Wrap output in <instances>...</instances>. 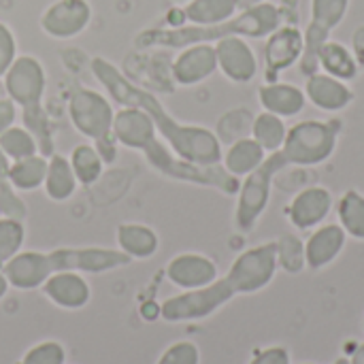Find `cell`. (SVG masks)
Returning a JSON list of instances; mask_svg holds the SVG:
<instances>
[{
  "label": "cell",
  "mask_w": 364,
  "mask_h": 364,
  "mask_svg": "<svg viewBox=\"0 0 364 364\" xmlns=\"http://www.w3.org/2000/svg\"><path fill=\"white\" fill-rule=\"evenodd\" d=\"M286 166H290V164L279 149L275 154H267L264 162L254 173L245 175V179L239 186L237 207H235V226L239 232L250 235L258 226L260 218L264 215V211L271 203L275 177Z\"/></svg>",
  "instance_id": "6"
},
{
  "label": "cell",
  "mask_w": 364,
  "mask_h": 364,
  "mask_svg": "<svg viewBox=\"0 0 364 364\" xmlns=\"http://www.w3.org/2000/svg\"><path fill=\"white\" fill-rule=\"evenodd\" d=\"M15 115H17V109H15V102L11 98H0V134L13 126L15 122Z\"/></svg>",
  "instance_id": "39"
},
{
  "label": "cell",
  "mask_w": 364,
  "mask_h": 364,
  "mask_svg": "<svg viewBox=\"0 0 364 364\" xmlns=\"http://www.w3.org/2000/svg\"><path fill=\"white\" fill-rule=\"evenodd\" d=\"M350 364H364V343L354 350V354L350 358Z\"/></svg>",
  "instance_id": "46"
},
{
  "label": "cell",
  "mask_w": 364,
  "mask_h": 364,
  "mask_svg": "<svg viewBox=\"0 0 364 364\" xmlns=\"http://www.w3.org/2000/svg\"><path fill=\"white\" fill-rule=\"evenodd\" d=\"M166 277L181 290H198L218 279V264L203 254H179L168 262Z\"/></svg>",
  "instance_id": "18"
},
{
  "label": "cell",
  "mask_w": 364,
  "mask_h": 364,
  "mask_svg": "<svg viewBox=\"0 0 364 364\" xmlns=\"http://www.w3.org/2000/svg\"><path fill=\"white\" fill-rule=\"evenodd\" d=\"M341 132V119H303L288 128L282 154L290 166H320L337 151Z\"/></svg>",
  "instance_id": "5"
},
{
  "label": "cell",
  "mask_w": 364,
  "mask_h": 364,
  "mask_svg": "<svg viewBox=\"0 0 364 364\" xmlns=\"http://www.w3.org/2000/svg\"><path fill=\"white\" fill-rule=\"evenodd\" d=\"M6 290H9V282H6V277H4V273L0 271V301L4 299V294H6Z\"/></svg>",
  "instance_id": "47"
},
{
  "label": "cell",
  "mask_w": 364,
  "mask_h": 364,
  "mask_svg": "<svg viewBox=\"0 0 364 364\" xmlns=\"http://www.w3.org/2000/svg\"><path fill=\"white\" fill-rule=\"evenodd\" d=\"M92 73L117 105L136 107L145 111L151 117L156 132L162 134V139L181 160L198 164V166L222 164V156H224L222 141L213 130L205 126H188V124L177 122L151 92L126 79L119 73V68L113 66L105 58L92 60Z\"/></svg>",
  "instance_id": "1"
},
{
  "label": "cell",
  "mask_w": 364,
  "mask_h": 364,
  "mask_svg": "<svg viewBox=\"0 0 364 364\" xmlns=\"http://www.w3.org/2000/svg\"><path fill=\"white\" fill-rule=\"evenodd\" d=\"M0 149H2L4 156H6L9 160H13V162L38 154L34 136H32L23 126H11V128H6V130L0 134Z\"/></svg>",
  "instance_id": "32"
},
{
  "label": "cell",
  "mask_w": 364,
  "mask_h": 364,
  "mask_svg": "<svg viewBox=\"0 0 364 364\" xmlns=\"http://www.w3.org/2000/svg\"><path fill=\"white\" fill-rule=\"evenodd\" d=\"M277 269V245L275 241H267L239 254L226 279L237 294H256L273 282Z\"/></svg>",
  "instance_id": "8"
},
{
  "label": "cell",
  "mask_w": 364,
  "mask_h": 364,
  "mask_svg": "<svg viewBox=\"0 0 364 364\" xmlns=\"http://www.w3.org/2000/svg\"><path fill=\"white\" fill-rule=\"evenodd\" d=\"M43 294L60 309H81L90 303L92 290L90 284L73 271L66 273H53L47 277V282L41 286Z\"/></svg>",
  "instance_id": "20"
},
{
  "label": "cell",
  "mask_w": 364,
  "mask_h": 364,
  "mask_svg": "<svg viewBox=\"0 0 364 364\" xmlns=\"http://www.w3.org/2000/svg\"><path fill=\"white\" fill-rule=\"evenodd\" d=\"M21 122H23V128L34 136L38 154L45 156V158H51L55 154V147H53L51 119H49L45 107L41 105V107L23 109L21 111Z\"/></svg>",
  "instance_id": "29"
},
{
  "label": "cell",
  "mask_w": 364,
  "mask_h": 364,
  "mask_svg": "<svg viewBox=\"0 0 364 364\" xmlns=\"http://www.w3.org/2000/svg\"><path fill=\"white\" fill-rule=\"evenodd\" d=\"M77 177L73 173V166L68 162V158L53 154L47 162V175H45V194L55 200V203H64L68 200L75 190H77Z\"/></svg>",
  "instance_id": "24"
},
{
  "label": "cell",
  "mask_w": 364,
  "mask_h": 364,
  "mask_svg": "<svg viewBox=\"0 0 364 364\" xmlns=\"http://www.w3.org/2000/svg\"><path fill=\"white\" fill-rule=\"evenodd\" d=\"M296 4H299V0H282L279 13H282L284 23H294L296 21Z\"/></svg>",
  "instance_id": "42"
},
{
  "label": "cell",
  "mask_w": 364,
  "mask_h": 364,
  "mask_svg": "<svg viewBox=\"0 0 364 364\" xmlns=\"http://www.w3.org/2000/svg\"><path fill=\"white\" fill-rule=\"evenodd\" d=\"M45 83V68L34 55H17L4 73V90L21 111L43 105Z\"/></svg>",
  "instance_id": "10"
},
{
  "label": "cell",
  "mask_w": 364,
  "mask_h": 364,
  "mask_svg": "<svg viewBox=\"0 0 364 364\" xmlns=\"http://www.w3.org/2000/svg\"><path fill=\"white\" fill-rule=\"evenodd\" d=\"M335 364H350V360H348V358H339Z\"/></svg>",
  "instance_id": "48"
},
{
  "label": "cell",
  "mask_w": 364,
  "mask_h": 364,
  "mask_svg": "<svg viewBox=\"0 0 364 364\" xmlns=\"http://www.w3.org/2000/svg\"><path fill=\"white\" fill-rule=\"evenodd\" d=\"M92 19V6L87 0H55L41 17V28L47 36L68 41L79 36Z\"/></svg>",
  "instance_id": "13"
},
{
  "label": "cell",
  "mask_w": 364,
  "mask_h": 364,
  "mask_svg": "<svg viewBox=\"0 0 364 364\" xmlns=\"http://www.w3.org/2000/svg\"><path fill=\"white\" fill-rule=\"evenodd\" d=\"M0 213L11 220H23L26 218V203L17 196L15 188L6 181H0Z\"/></svg>",
  "instance_id": "36"
},
{
  "label": "cell",
  "mask_w": 364,
  "mask_h": 364,
  "mask_svg": "<svg viewBox=\"0 0 364 364\" xmlns=\"http://www.w3.org/2000/svg\"><path fill=\"white\" fill-rule=\"evenodd\" d=\"M237 13L239 11H237L235 0H188L183 6L186 23H192V26L222 23L235 17Z\"/></svg>",
  "instance_id": "26"
},
{
  "label": "cell",
  "mask_w": 364,
  "mask_h": 364,
  "mask_svg": "<svg viewBox=\"0 0 364 364\" xmlns=\"http://www.w3.org/2000/svg\"><path fill=\"white\" fill-rule=\"evenodd\" d=\"M318 66L322 73L335 77V79H341L346 83L358 79L360 75V66L352 53V49L348 45H343L341 41H333L328 38L320 53H318Z\"/></svg>",
  "instance_id": "21"
},
{
  "label": "cell",
  "mask_w": 364,
  "mask_h": 364,
  "mask_svg": "<svg viewBox=\"0 0 364 364\" xmlns=\"http://www.w3.org/2000/svg\"><path fill=\"white\" fill-rule=\"evenodd\" d=\"M262 2H269V0H235L237 4V11H247V9H254Z\"/></svg>",
  "instance_id": "45"
},
{
  "label": "cell",
  "mask_w": 364,
  "mask_h": 364,
  "mask_svg": "<svg viewBox=\"0 0 364 364\" xmlns=\"http://www.w3.org/2000/svg\"><path fill=\"white\" fill-rule=\"evenodd\" d=\"M305 49V34L296 23H282L264 43V83L279 81V75L299 64Z\"/></svg>",
  "instance_id": "11"
},
{
  "label": "cell",
  "mask_w": 364,
  "mask_h": 364,
  "mask_svg": "<svg viewBox=\"0 0 364 364\" xmlns=\"http://www.w3.org/2000/svg\"><path fill=\"white\" fill-rule=\"evenodd\" d=\"M179 2H188V0H179Z\"/></svg>",
  "instance_id": "49"
},
{
  "label": "cell",
  "mask_w": 364,
  "mask_h": 364,
  "mask_svg": "<svg viewBox=\"0 0 364 364\" xmlns=\"http://www.w3.org/2000/svg\"><path fill=\"white\" fill-rule=\"evenodd\" d=\"M303 364H314V363H303Z\"/></svg>",
  "instance_id": "50"
},
{
  "label": "cell",
  "mask_w": 364,
  "mask_h": 364,
  "mask_svg": "<svg viewBox=\"0 0 364 364\" xmlns=\"http://www.w3.org/2000/svg\"><path fill=\"white\" fill-rule=\"evenodd\" d=\"M132 260L119 250L107 247H60L53 252H21L13 256L2 273L9 286L17 290L41 288L53 273H107L130 264Z\"/></svg>",
  "instance_id": "3"
},
{
  "label": "cell",
  "mask_w": 364,
  "mask_h": 364,
  "mask_svg": "<svg viewBox=\"0 0 364 364\" xmlns=\"http://www.w3.org/2000/svg\"><path fill=\"white\" fill-rule=\"evenodd\" d=\"M360 70H364V23L356 26L354 32H352V45H350Z\"/></svg>",
  "instance_id": "40"
},
{
  "label": "cell",
  "mask_w": 364,
  "mask_h": 364,
  "mask_svg": "<svg viewBox=\"0 0 364 364\" xmlns=\"http://www.w3.org/2000/svg\"><path fill=\"white\" fill-rule=\"evenodd\" d=\"M333 207H335L333 192L326 186L311 183V186L301 188L292 196V200L286 209V215L294 228L314 230L326 222V218L333 213Z\"/></svg>",
  "instance_id": "12"
},
{
  "label": "cell",
  "mask_w": 364,
  "mask_h": 364,
  "mask_svg": "<svg viewBox=\"0 0 364 364\" xmlns=\"http://www.w3.org/2000/svg\"><path fill=\"white\" fill-rule=\"evenodd\" d=\"M284 23L279 6L273 2H262L254 9L239 11L235 17L213 26H179V28H147L143 30L134 43L136 47H166V49H183L196 43H218L226 36H243V38H267L273 30Z\"/></svg>",
  "instance_id": "4"
},
{
  "label": "cell",
  "mask_w": 364,
  "mask_h": 364,
  "mask_svg": "<svg viewBox=\"0 0 364 364\" xmlns=\"http://www.w3.org/2000/svg\"><path fill=\"white\" fill-rule=\"evenodd\" d=\"M348 235L339 224H322L305 241V262L311 271L331 267L348 245Z\"/></svg>",
  "instance_id": "17"
},
{
  "label": "cell",
  "mask_w": 364,
  "mask_h": 364,
  "mask_svg": "<svg viewBox=\"0 0 364 364\" xmlns=\"http://www.w3.org/2000/svg\"><path fill=\"white\" fill-rule=\"evenodd\" d=\"M96 151L100 154V158H102L105 164L113 162V160L117 158V141H115V136L96 141Z\"/></svg>",
  "instance_id": "41"
},
{
  "label": "cell",
  "mask_w": 364,
  "mask_h": 364,
  "mask_svg": "<svg viewBox=\"0 0 364 364\" xmlns=\"http://www.w3.org/2000/svg\"><path fill=\"white\" fill-rule=\"evenodd\" d=\"M113 136L119 145L143 151L147 162L168 179L194 183L203 188H215L218 192L226 196H237L239 192V186H241L239 177L230 175L222 164L198 166V164L186 162L168 145L158 141V132H156L151 117L136 107H124L115 113Z\"/></svg>",
  "instance_id": "2"
},
{
  "label": "cell",
  "mask_w": 364,
  "mask_h": 364,
  "mask_svg": "<svg viewBox=\"0 0 364 364\" xmlns=\"http://www.w3.org/2000/svg\"><path fill=\"white\" fill-rule=\"evenodd\" d=\"M158 364H200V352L192 341H177L164 350Z\"/></svg>",
  "instance_id": "35"
},
{
  "label": "cell",
  "mask_w": 364,
  "mask_h": 364,
  "mask_svg": "<svg viewBox=\"0 0 364 364\" xmlns=\"http://www.w3.org/2000/svg\"><path fill=\"white\" fill-rule=\"evenodd\" d=\"M215 70H218V58H215V47L211 43H196L183 47L171 66V75L175 83L183 87H192L207 81Z\"/></svg>",
  "instance_id": "15"
},
{
  "label": "cell",
  "mask_w": 364,
  "mask_h": 364,
  "mask_svg": "<svg viewBox=\"0 0 364 364\" xmlns=\"http://www.w3.org/2000/svg\"><path fill=\"white\" fill-rule=\"evenodd\" d=\"M218 70L232 83H250L258 75V58L243 36H226L215 45Z\"/></svg>",
  "instance_id": "14"
},
{
  "label": "cell",
  "mask_w": 364,
  "mask_h": 364,
  "mask_svg": "<svg viewBox=\"0 0 364 364\" xmlns=\"http://www.w3.org/2000/svg\"><path fill=\"white\" fill-rule=\"evenodd\" d=\"M258 102L262 111H269L288 119V117H296L303 113L307 105V96L303 87L279 79V81L262 83L258 87Z\"/></svg>",
  "instance_id": "19"
},
{
  "label": "cell",
  "mask_w": 364,
  "mask_h": 364,
  "mask_svg": "<svg viewBox=\"0 0 364 364\" xmlns=\"http://www.w3.org/2000/svg\"><path fill=\"white\" fill-rule=\"evenodd\" d=\"M337 224L346 230V235L354 241H364V194L356 188L346 190L337 205Z\"/></svg>",
  "instance_id": "25"
},
{
  "label": "cell",
  "mask_w": 364,
  "mask_h": 364,
  "mask_svg": "<svg viewBox=\"0 0 364 364\" xmlns=\"http://www.w3.org/2000/svg\"><path fill=\"white\" fill-rule=\"evenodd\" d=\"M68 117L75 130L87 139L100 141L113 136L115 111L111 102L94 90H75L68 98Z\"/></svg>",
  "instance_id": "9"
},
{
  "label": "cell",
  "mask_w": 364,
  "mask_h": 364,
  "mask_svg": "<svg viewBox=\"0 0 364 364\" xmlns=\"http://www.w3.org/2000/svg\"><path fill=\"white\" fill-rule=\"evenodd\" d=\"M23 245V226L19 220L0 218V269L19 254Z\"/></svg>",
  "instance_id": "33"
},
{
  "label": "cell",
  "mask_w": 364,
  "mask_h": 364,
  "mask_svg": "<svg viewBox=\"0 0 364 364\" xmlns=\"http://www.w3.org/2000/svg\"><path fill=\"white\" fill-rule=\"evenodd\" d=\"M68 162L73 166V173H75L77 181L83 183V186H92L102 177L105 162H102L100 154L96 151V147H92V145H85V143L77 145L73 149Z\"/></svg>",
  "instance_id": "30"
},
{
  "label": "cell",
  "mask_w": 364,
  "mask_h": 364,
  "mask_svg": "<svg viewBox=\"0 0 364 364\" xmlns=\"http://www.w3.org/2000/svg\"><path fill=\"white\" fill-rule=\"evenodd\" d=\"M141 314L145 320H156V318H160V307L156 303H147V305H143Z\"/></svg>",
  "instance_id": "43"
},
{
  "label": "cell",
  "mask_w": 364,
  "mask_h": 364,
  "mask_svg": "<svg viewBox=\"0 0 364 364\" xmlns=\"http://www.w3.org/2000/svg\"><path fill=\"white\" fill-rule=\"evenodd\" d=\"M9 166H11V162L4 156V151L0 149V181H6L9 179Z\"/></svg>",
  "instance_id": "44"
},
{
  "label": "cell",
  "mask_w": 364,
  "mask_h": 364,
  "mask_svg": "<svg viewBox=\"0 0 364 364\" xmlns=\"http://www.w3.org/2000/svg\"><path fill=\"white\" fill-rule=\"evenodd\" d=\"M286 134H288V126H286V119L275 115V113H269V111H262L258 115H254V122H252V139L258 141V145L267 151V154H275L284 147V141H286Z\"/></svg>",
  "instance_id": "27"
},
{
  "label": "cell",
  "mask_w": 364,
  "mask_h": 364,
  "mask_svg": "<svg viewBox=\"0 0 364 364\" xmlns=\"http://www.w3.org/2000/svg\"><path fill=\"white\" fill-rule=\"evenodd\" d=\"M66 352L58 341H43L34 348H30L19 364H64Z\"/></svg>",
  "instance_id": "34"
},
{
  "label": "cell",
  "mask_w": 364,
  "mask_h": 364,
  "mask_svg": "<svg viewBox=\"0 0 364 364\" xmlns=\"http://www.w3.org/2000/svg\"><path fill=\"white\" fill-rule=\"evenodd\" d=\"M305 96L307 100L318 107L320 111H326V113H341L343 109H348L356 94L354 90L350 87V83L341 81V79H335L322 70L305 77Z\"/></svg>",
  "instance_id": "16"
},
{
  "label": "cell",
  "mask_w": 364,
  "mask_h": 364,
  "mask_svg": "<svg viewBox=\"0 0 364 364\" xmlns=\"http://www.w3.org/2000/svg\"><path fill=\"white\" fill-rule=\"evenodd\" d=\"M47 162L49 160L41 154H34L23 160H15L9 166V183L19 192H30L41 188L45 183Z\"/></svg>",
  "instance_id": "28"
},
{
  "label": "cell",
  "mask_w": 364,
  "mask_h": 364,
  "mask_svg": "<svg viewBox=\"0 0 364 364\" xmlns=\"http://www.w3.org/2000/svg\"><path fill=\"white\" fill-rule=\"evenodd\" d=\"M264 158H267V151L258 145V141H254L252 136H243L228 145V149L222 156V166L230 175L241 179L254 173L264 162Z\"/></svg>",
  "instance_id": "22"
},
{
  "label": "cell",
  "mask_w": 364,
  "mask_h": 364,
  "mask_svg": "<svg viewBox=\"0 0 364 364\" xmlns=\"http://www.w3.org/2000/svg\"><path fill=\"white\" fill-rule=\"evenodd\" d=\"M117 245L130 260H147L158 252L160 241L145 224H122L117 228Z\"/></svg>",
  "instance_id": "23"
},
{
  "label": "cell",
  "mask_w": 364,
  "mask_h": 364,
  "mask_svg": "<svg viewBox=\"0 0 364 364\" xmlns=\"http://www.w3.org/2000/svg\"><path fill=\"white\" fill-rule=\"evenodd\" d=\"M277 267L286 271L288 275L301 273L307 262H305V241H301L296 235H282L277 241Z\"/></svg>",
  "instance_id": "31"
},
{
  "label": "cell",
  "mask_w": 364,
  "mask_h": 364,
  "mask_svg": "<svg viewBox=\"0 0 364 364\" xmlns=\"http://www.w3.org/2000/svg\"><path fill=\"white\" fill-rule=\"evenodd\" d=\"M237 296L232 286L226 277L215 279L213 284L198 288V290H186L183 294L171 296L160 305V318L166 322H194L205 320L218 309H222L226 303H230Z\"/></svg>",
  "instance_id": "7"
},
{
  "label": "cell",
  "mask_w": 364,
  "mask_h": 364,
  "mask_svg": "<svg viewBox=\"0 0 364 364\" xmlns=\"http://www.w3.org/2000/svg\"><path fill=\"white\" fill-rule=\"evenodd\" d=\"M250 364H292V358L286 348L273 346V348H264L256 352V356L250 360Z\"/></svg>",
  "instance_id": "38"
},
{
  "label": "cell",
  "mask_w": 364,
  "mask_h": 364,
  "mask_svg": "<svg viewBox=\"0 0 364 364\" xmlns=\"http://www.w3.org/2000/svg\"><path fill=\"white\" fill-rule=\"evenodd\" d=\"M15 58H17L15 34L11 32V28L4 21H0V77H4L9 66L15 62Z\"/></svg>",
  "instance_id": "37"
}]
</instances>
